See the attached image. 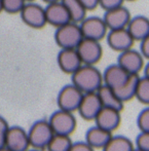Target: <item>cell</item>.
<instances>
[{
    "label": "cell",
    "instance_id": "8",
    "mask_svg": "<svg viewBox=\"0 0 149 151\" xmlns=\"http://www.w3.org/2000/svg\"><path fill=\"white\" fill-rule=\"evenodd\" d=\"M79 26L83 37L99 40V41L104 39L109 31L103 18H100V17L86 16L79 23Z\"/></svg>",
    "mask_w": 149,
    "mask_h": 151
},
{
    "label": "cell",
    "instance_id": "12",
    "mask_svg": "<svg viewBox=\"0 0 149 151\" xmlns=\"http://www.w3.org/2000/svg\"><path fill=\"white\" fill-rule=\"evenodd\" d=\"M102 107L103 106L97 91L83 93L80 104L77 108V112L83 119L94 120Z\"/></svg>",
    "mask_w": 149,
    "mask_h": 151
},
{
    "label": "cell",
    "instance_id": "39",
    "mask_svg": "<svg viewBox=\"0 0 149 151\" xmlns=\"http://www.w3.org/2000/svg\"><path fill=\"white\" fill-rule=\"evenodd\" d=\"M134 151H145V150H142V149H139V148H135Z\"/></svg>",
    "mask_w": 149,
    "mask_h": 151
},
{
    "label": "cell",
    "instance_id": "26",
    "mask_svg": "<svg viewBox=\"0 0 149 151\" xmlns=\"http://www.w3.org/2000/svg\"><path fill=\"white\" fill-rule=\"evenodd\" d=\"M26 2V0H2V6L8 14H20Z\"/></svg>",
    "mask_w": 149,
    "mask_h": 151
},
{
    "label": "cell",
    "instance_id": "20",
    "mask_svg": "<svg viewBox=\"0 0 149 151\" xmlns=\"http://www.w3.org/2000/svg\"><path fill=\"white\" fill-rule=\"evenodd\" d=\"M99 99L103 107L112 108V109L121 111L123 109V102L118 98L115 91L109 86L102 84L97 91Z\"/></svg>",
    "mask_w": 149,
    "mask_h": 151
},
{
    "label": "cell",
    "instance_id": "29",
    "mask_svg": "<svg viewBox=\"0 0 149 151\" xmlns=\"http://www.w3.org/2000/svg\"><path fill=\"white\" fill-rule=\"evenodd\" d=\"M68 151H95V148H93L91 145L86 141H78L72 142Z\"/></svg>",
    "mask_w": 149,
    "mask_h": 151
},
{
    "label": "cell",
    "instance_id": "30",
    "mask_svg": "<svg viewBox=\"0 0 149 151\" xmlns=\"http://www.w3.org/2000/svg\"><path fill=\"white\" fill-rule=\"evenodd\" d=\"M123 2L125 0H99V6H101L104 10H108L123 5Z\"/></svg>",
    "mask_w": 149,
    "mask_h": 151
},
{
    "label": "cell",
    "instance_id": "27",
    "mask_svg": "<svg viewBox=\"0 0 149 151\" xmlns=\"http://www.w3.org/2000/svg\"><path fill=\"white\" fill-rule=\"evenodd\" d=\"M137 125L141 132H149V107L143 109L137 117Z\"/></svg>",
    "mask_w": 149,
    "mask_h": 151
},
{
    "label": "cell",
    "instance_id": "38",
    "mask_svg": "<svg viewBox=\"0 0 149 151\" xmlns=\"http://www.w3.org/2000/svg\"><path fill=\"white\" fill-rule=\"evenodd\" d=\"M27 151H42V150H39V149H35V148H33V149H28Z\"/></svg>",
    "mask_w": 149,
    "mask_h": 151
},
{
    "label": "cell",
    "instance_id": "15",
    "mask_svg": "<svg viewBox=\"0 0 149 151\" xmlns=\"http://www.w3.org/2000/svg\"><path fill=\"white\" fill-rule=\"evenodd\" d=\"M57 63L61 71L70 75L82 65L76 48H61L57 57Z\"/></svg>",
    "mask_w": 149,
    "mask_h": 151
},
{
    "label": "cell",
    "instance_id": "13",
    "mask_svg": "<svg viewBox=\"0 0 149 151\" xmlns=\"http://www.w3.org/2000/svg\"><path fill=\"white\" fill-rule=\"evenodd\" d=\"M131 18L132 16L130 10L123 5H120L105 10L103 20L106 26L108 27V30H113V29L127 28Z\"/></svg>",
    "mask_w": 149,
    "mask_h": 151
},
{
    "label": "cell",
    "instance_id": "22",
    "mask_svg": "<svg viewBox=\"0 0 149 151\" xmlns=\"http://www.w3.org/2000/svg\"><path fill=\"white\" fill-rule=\"evenodd\" d=\"M135 146L132 140L125 136H112L103 147V151H134Z\"/></svg>",
    "mask_w": 149,
    "mask_h": 151
},
{
    "label": "cell",
    "instance_id": "33",
    "mask_svg": "<svg viewBox=\"0 0 149 151\" xmlns=\"http://www.w3.org/2000/svg\"><path fill=\"white\" fill-rule=\"evenodd\" d=\"M8 123L7 121L4 119L2 116H0V133H5L6 131H7L8 129Z\"/></svg>",
    "mask_w": 149,
    "mask_h": 151
},
{
    "label": "cell",
    "instance_id": "31",
    "mask_svg": "<svg viewBox=\"0 0 149 151\" xmlns=\"http://www.w3.org/2000/svg\"><path fill=\"white\" fill-rule=\"evenodd\" d=\"M140 52L144 58L149 60V35L140 41Z\"/></svg>",
    "mask_w": 149,
    "mask_h": 151
},
{
    "label": "cell",
    "instance_id": "41",
    "mask_svg": "<svg viewBox=\"0 0 149 151\" xmlns=\"http://www.w3.org/2000/svg\"><path fill=\"white\" fill-rule=\"evenodd\" d=\"M125 1H136V0H125Z\"/></svg>",
    "mask_w": 149,
    "mask_h": 151
},
{
    "label": "cell",
    "instance_id": "3",
    "mask_svg": "<svg viewBox=\"0 0 149 151\" xmlns=\"http://www.w3.org/2000/svg\"><path fill=\"white\" fill-rule=\"evenodd\" d=\"M54 136L52 127L48 120H37L30 127L28 131V137L30 146L35 149H46L48 142Z\"/></svg>",
    "mask_w": 149,
    "mask_h": 151
},
{
    "label": "cell",
    "instance_id": "37",
    "mask_svg": "<svg viewBox=\"0 0 149 151\" xmlns=\"http://www.w3.org/2000/svg\"><path fill=\"white\" fill-rule=\"evenodd\" d=\"M3 10V6H2V0H0V12Z\"/></svg>",
    "mask_w": 149,
    "mask_h": 151
},
{
    "label": "cell",
    "instance_id": "5",
    "mask_svg": "<svg viewBox=\"0 0 149 151\" xmlns=\"http://www.w3.org/2000/svg\"><path fill=\"white\" fill-rule=\"evenodd\" d=\"M82 64L96 65L103 56V47L99 40L83 37L76 46Z\"/></svg>",
    "mask_w": 149,
    "mask_h": 151
},
{
    "label": "cell",
    "instance_id": "21",
    "mask_svg": "<svg viewBox=\"0 0 149 151\" xmlns=\"http://www.w3.org/2000/svg\"><path fill=\"white\" fill-rule=\"evenodd\" d=\"M139 77H140L139 74H131L127 81L120 88H118L117 90H114L116 95L118 96V98L123 103L135 98Z\"/></svg>",
    "mask_w": 149,
    "mask_h": 151
},
{
    "label": "cell",
    "instance_id": "10",
    "mask_svg": "<svg viewBox=\"0 0 149 151\" xmlns=\"http://www.w3.org/2000/svg\"><path fill=\"white\" fill-rule=\"evenodd\" d=\"M5 146L12 151H27L30 147L28 132L18 125L8 127L5 133Z\"/></svg>",
    "mask_w": 149,
    "mask_h": 151
},
{
    "label": "cell",
    "instance_id": "16",
    "mask_svg": "<svg viewBox=\"0 0 149 151\" xmlns=\"http://www.w3.org/2000/svg\"><path fill=\"white\" fill-rule=\"evenodd\" d=\"M130 75L131 74L125 71L117 63L112 64V65L108 66L102 73L103 84L113 88V90H117L118 88H120L127 81Z\"/></svg>",
    "mask_w": 149,
    "mask_h": 151
},
{
    "label": "cell",
    "instance_id": "34",
    "mask_svg": "<svg viewBox=\"0 0 149 151\" xmlns=\"http://www.w3.org/2000/svg\"><path fill=\"white\" fill-rule=\"evenodd\" d=\"M143 71H144V76H146V77L149 78V60H148V63L144 65Z\"/></svg>",
    "mask_w": 149,
    "mask_h": 151
},
{
    "label": "cell",
    "instance_id": "6",
    "mask_svg": "<svg viewBox=\"0 0 149 151\" xmlns=\"http://www.w3.org/2000/svg\"><path fill=\"white\" fill-rule=\"evenodd\" d=\"M83 93L73 83L66 84L60 90L57 97V104L59 109L66 111H77Z\"/></svg>",
    "mask_w": 149,
    "mask_h": 151
},
{
    "label": "cell",
    "instance_id": "9",
    "mask_svg": "<svg viewBox=\"0 0 149 151\" xmlns=\"http://www.w3.org/2000/svg\"><path fill=\"white\" fill-rule=\"evenodd\" d=\"M117 64L130 74H139L145 65V58L140 50L132 47L119 52Z\"/></svg>",
    "mask_w": 149,
    "mask_h": 151
},
{
    "label": "cell",
    "instance_id": "4",
    "mask_svg": "<svg viewBox=\"0 0 149 151\" xmlns=\"http://www.w3.org/2000/svg\"><path fill=\"white\" fill-rule=\"evenodd\" d=\"M48 123L54 134L70 136L76 127V118L73 112L58 109L48 118Z\"/></svg>",
    "mask_w": 149,
    "mask_h": 151
},
{
    "label": "cell",
    "instance_id": "7",
    "mask_svg": "<svg viewBox=\"0 0 149 151\" xmlns=\"http://www.w3.org/2000/svg\"><path fill=\"white\" fill-rule=\"evenodd\" d=\"M22 21L34 29H41L46 25L45 10L41 5L35 2H26L20 12Z\"/></svg>",
    "mask_w": 149,
    "mask_h": 151
},
{
    "label": "cell",
    "instance_id": "18",
    "mask_svg": "<svg viewBox=\"0 0 149 151\" xmlns=\"http://www.w3.org/2000/svg\"><path fill=\"white\" fill-rule=\"evenodd\" d=\"M127 29L135 41H141L149 35V19L145 16L132 17Z\"/></svg>",
    "mask_w": 149,
    "mask_h": 151
},
{
    "label": "cell",
    "instance_id": "2",
    "mask_svg": "<svg viewBox=\"0 0 149 151\" xmlns=\"http://www.w3.org/2000/svg\"><path fill=\"white\" fill-rule=\"evenodd\" d=\"M82 38L83 35L78 23H66L55 32V40L60 48H76Z\"/></svg>",
    "mask_w": 149,
    "mask_h": 151
},
{
    "label": "cell",
    "instance_id": "14",
    "mask_svg": "<svg viewBox=\"0 0 149 151\" xmlns=\"http://www.w3.org/2000/svg\"><path fill=\"white\" fill-rule=\"evenodd\" d=\"M44 10H45L46 24L52 25L56 28L66 24V23L72 22L69 12L62 1L48 3Z\"/></svg>",
    "mask_w": 149,
    "mask_h": 151
},
{
    "label": "cell",
    "instance_id": "17",
    "mask_svg": "<svg viewBox=\"0 0 149 151\" xmlns=\"http://www.w3.org/2000/svg\"><path fill=\"white\" fill-rule=\"evenodd\" d=\"M94 120L96 122V125L112 133L114 129H117L120 123V111L112 108L102 107Z\"/></svg>",
    "mask_w": 149,
    "mask_h": 151
},
{
    "label": "cell",
    "instance_id": "11",
    "mask_svg": "<svg viewBox=\"0 0 149 151\" xmlns=\"http://www.w3.org/2000/svg\"><path fill=\"white\" fill-rule=\"evenodd\" d=\"M105 38L109 47L117 52H121L123 50L132 48L135 43V40L127 28L109 30Z\"/></svg>",
    "mask_w": 149,
    "mask_h": 151
},
{
    "label": "cell",
    "instance_id": "35",
    "mask_svg": "<svg viewBox=\"0 0 149 151\" xmlns=\"http://www.w3.org/2000/svg\"><path fill=\"white\" fill-rule=\"evenodd\" d=\"M0 151H12L10 149H8L7 147H6V146H3V147H1L0 148Z\"/></svg>",
    "mask_w": 149,
    "mask_h": 151
},
{
    "label": "cell",
    "instance_id": "19",
    "mask_svg": "<svg viewBox=\"0 0 149 151\" xmlns=\"http://www.w3.org/2000/svg\"><path fill=\"white\" fill-rule=\"evenodd\" d=\"M111 137V132L106 131L98 125H95V127H89L86 131L84 141L88 142L95 149H103V147L107 144V142Z\"/></svg>",
    "mask_w": 149,
    "mask_h": 151
},
{
    "label": "cell",
    "instance_id": "40",
    "mask_svg": "<svg viewBox=\"0 0 149 151\" xmlns=\"http://www.w3.org/2000/svg\"><path fill=\"white\" fill-rule=\"evenodd\" d=\"M27 2H31V1H35V0H26Z\"/></svg>",
    "mask_w": 149,
    "mask_h": 151
},
{
    "label": "cell",
    "instance_id": "24",
    "mask_svg": "<svg viewBox=\"0 0 149 151\" xmlns=\"http://www.w3.org/2000/svg\"><path fill=\"white\" fill-rule=\"evenodd\" d=\"M71 144L72 140L70 139V136L54 134L46 146V149L48 151H68Z\"/></svg>",
    "mask_w": 149,
    "mask_h": 151
},
{
    "label": "cell",
    "instance_id": "28",
    "mask_svg": "<svg viewBox=\"0 0 149 151\" xmlns=\"http://www.w3.org/2000/svg\"><path fill=\"white\" fill-rule=\"evenodd\" d=\"M136 148L149 151V132H141L136 138Z\"/></svg>",
    "mask_w": 149,
    "mask_h": 151
},
{
    "label": "cell",
    "instance_id": "32",
    "mask_svg": "<svg viewBox=\"0 0 149 151\" xmlns=\"http://www.w3.org/2000/svg\"><path fill=\"white\" fill-rule=\"evenodd\" d=\"M88 10H93L99 6V0H80Z\"/></svg>",
    "mask_w": 149,
    "mask_h": 151
},
{
    "label": "cell",
    "instance_id": "1",
    "mask_svg": "<svg viewBox=\"0 0 149 151\" xmlns=\"http://www.w3.org/2000/svg\"><path fill=\"white\" fill-rule=\"evenodd\" d=\"M72 83L82 93L97 91L103 84L102 72L95 65L82 64L74 73L71 74Z\"/></svg>",
    "mask_w": 149,
    "mask_h": 151
},
{
    "label": "cell",
    "instance_id": "23",
    "mask_svg": "<svg viewBox=\"0 0 149 151\" xmlns=\"http://www.w3.org/2000/svg\"><path fill=\"white\" fill-rule=\"evenodd\" d=\"M70 14L71 21L79 24L86 17L88 9L80 2V0H61Z\"/></svg>",
    "mask_w": 149,
    "mask_h": 151
},
{
    "label": "cell",
    "instance_id": "25",
    "mask_svg": "<svg viewBox=\"0 0 149 151\" xmlns=\"http://www.w3.org/2000/svg\"><path fill=\"white\" fill-rule=\"evenodd\" d=\"M135 98L145 105H149V78L146 76L139 77Z\"/></svg>",
    "mask_w": 149,
    "mask_h": 151
},
{
    "label": "cell",
    "instance_id": "36",
    "mask_svg": "<svg viewBox=\"0 0 149 151\" xmlns=\"http://www.w3.org/2000/svg\"><path fill=\"white\" fill-rule=\"evenodd\" d=\"M46 3H52V2H56V1H61V0H43Z\"/></svg>",
    "mask_w": 149,
    "mask_h": 151
}]
</instances>
